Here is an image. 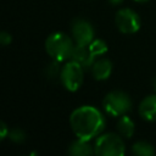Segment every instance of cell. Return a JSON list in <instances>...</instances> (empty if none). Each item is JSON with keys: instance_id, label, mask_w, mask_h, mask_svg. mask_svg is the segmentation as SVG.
I'll list each match as a JSON object with an SVG mask.
<instances>
[{"instance_id": "6da1fadb", "label": "cell", "mask_w": 156, "mask_h": 156, "mask_svg": "<svg viewBox=\"0 0 156 156\" xmlns=\"http://www.w3.org/2000/svg\"><path fill=\"white\" fill-rule=\"evenodd\" d=\"M69 124L77 138L91 140L102 132L105 118L94 106H80L71 113Z\"/></svg>"}, {"instance_id": "7a4b0ae2", "label": "cell", "mask_w": 156, "mask_h": 156, "mask_svg": "<svg viewBox=\"0 0 156 156\" xmlns=\"http://www.w3.org/2000/svg\"><path fill=\"white\" fill-rule=\"evenodd\" d=\"M73 49L74 44L72 39L65 33H52L48 37L45 41L46 52L58 62L71 58Z\"/></svg>"}, {"instance_id": "3957f363", "label": "cell", "mask_w": 156, "mask_h": 156, "mask_svg": "<svg viewBox=\"0 0 156 156\" xmlns=\"http://www.w3.org/2000/svg\"><path fill=\"white\" fill-rule=\"evenodd\" d=\"M94 151L101 156H122L124 154V143L117 134L106 133L96 139Z\"/></svg>"}, {"instance_id": "277c9868", "label": "cell", "mask_w": 156, "mask_h": 156, "mask_svg": "<svg viewBox=\"0 0 156 156\" xmlns=\"http://www.w3.org/2000/svg\"><path fill=\"white\" fill-rule=\"evenodd\" d=\"M105 111L111 116H123L132 108L130 98L121 90L110 91L102 101Z\"/></svg>"}, {"instance_id": "5b68a950", "label": "cell", "mask_w": 156, "mask_h": 156, "mask_svg": "<svg viewBox=\"0 0 156 156\" xmlns=\"http://www.w3.org/2000/svg\"><path fill=\"white\" fill-rule=\"evenodd\" d=\"M60 80L68 91H77L83 83V67L71 60L61 68Z\"/></svg>"}, {"instance_id": "8992f818", "label": "cell", "mask_w": 156, "mask_h": 156, "mask_svg": "<svg viewBox=\"0 0 156 156\" xmlns=\"http://www.w3.org/2000/svg\"><path fill=\"white\" fill-rule=\"evenodd\" d=\"M116 26L124 34L136 33L140 28V18L130 9H122L116 13Z\"/></svg>"}, {"instance_id": "52a82bcc", "label": "cell", "mask_w": 156, "mask_h": 156, "mask_svg": "<svg viewBox=\"0 0 156 156\" xmlns=\"http://www.w3.org/2000/svg\"><path fill=\"white\" fill-rule=\"evenodd\" d=\"M72 37L77 45H89L94 40L93 26L82 18H77L72 22Z\"/></svg>"}, {"instance_id": "ba28073f", "label": "cell", "mask_w": 156, "mask_h": 156, "mask_svg": "<svg viewBox=\"0 0 156 156\" xmlns=\"http://www.w3.org/2000/svg\"><path fill=\"white\" fill-rule=\"evenodd\" d=\"M71 58L73 61H76L77 63H79L83 68H88V67H91L95 57L93 56L88 45H77L76 44Z\"/></svg>"}, {"instance_id": "9c48e42d", "label": "cell", "mask_w": 156, "mask_h": 156, "mask_svg": "<svg viewBox=\"0 0 156 156\" xmlns=\"http://www.w3.org/2000/svg\"><path fill=\"white\" fill-rule=\"evenodd\" d=\"M112 72V63L107 58H99L91 65V73L96 80H105Z\"/></svg>"}, {"instance_id": "30bf717a", "label": "cell", "mask_w": 156, "mask_h": 156, "mask_svg": "<svg viewBox=\"0 0 156 156\" xmlns=\"http://www.w3.org/2000/svg\"><path fill=\"white\" fill-rule=\"evenodd\" d=\"M139 115L146 121H156V95H150L140 102Z\"/></svg>"}, {"instance_id": "8fae6325", "label": "cell", "mask_w": 156, "mask_h": 156, "mask_svg": "<svg viewBox=\"0 0 156 156\" xmlns=\"http://www.w3.org/2000/svg\"><path fill=\"white\" fill-rule=\"evenodd\" d=\"M68 154L73 155V156H88V155H93L95 154L93 146H90L89 140H84L78 138L77 140H74L69 147H68Z\"/></svg>"}, {"instance_id": "7c38bea8", "label": "cell", "mask_w": 156, "mask_h": 156, "mask_svg": "<svg viewBox=\"0 0 156 156\" xmlns=\"http://www.w3.org/2000/svg\"><path fill=\"white\" fill-rule=\"evenodd\" d=\"M117 130L118 133L124 136V138H130L133 134H134V130H135V126H134V122L127 116V115H123L119 117V119L117 121Z\"/></svg>"}, {"instance_id": "4fadbf2b", "label": "cell", "mask_w": 156, "mask_h": 156, "mask_svg": "<svg viewBox=\"0 0 156 156\" xmlns=\"http://www.w3.org/2000/svg\"><path fill=\"white\" fill-rule=\"evenodd\" d=\"M132 150L135 155H139V156H152L155 154L154 146L146 141H136L133 145Z\"/></svg>"}, {"instance_id": "5bb4252c", "label": "cell", "mask_w": 156, "mask_h": 156, "mask_svg": "<svg viewBox=\"0 0 156 156\" xmlns=\"http://www.w3.org/2000/svg\"><path fill=\"white\" fill-rule=\"evenodd\" d=\"M88 46H89V49H90V51H91L94 57L104 55L107 51V49H108L107 44L104 40H101V39H94Z\"/></svg>"}, {"instance_id": "9a60e30c", "label": "cell", "mask_w": 156, "mask_h": 156, "mask_svg": "<svg viewBox=\"0 0 156 156\" xmlns=\"http://www.w3.org/2000/svg\"><path fill=\"white\" fill-rule=\"evenodd\" d=\"M58 63H60L58 61L54 60V62H51V63H49V65L46 66V68H45V73H46V77H48V78L54 79V78H56L57 76L60 77L61 68H60V65H58Z\"/></svg>"}, {"instance_id": "2e32d148", "label": "cell", "mask_w": 156, "mask_h": 156, "mask_svg": "<svg viewBox=\"0 0 156 156\" xmlns=\"http://www.w3.org/2000/svg\"><path fill=\"white\" fill-rule=\"evenodd\" d=\"M9 138L15 143H23L26 140V134L20 128H13L9 132Z\"/></svg>"}, {"instance_id": "e0dca14e", "label": "cell", "mask_w": 156, "mask_h": 156, "mask_svg": "<svg viewBox=\"0 0 156 156\" xmlns=\"http://www.w3.org/2000/svg\"><path fill=\"white\" fill-rule=\"evenodd\" d=\"M11 40H12V37H11L10 33H7V32H1L0 33V43L2 45H9L11 43Z\"/></svg>"}, {"instance_id": "ac0fdd59", "label": "cell", "mask_w": 156, "mask_h": 156, "mask_svg": "<svg viewBox=\"0 0 156 156\" xmlns=\"http://www.w3.org/2000/svg\"><path fill=\"white\" fill-rule=\"evenodd\" d=\"M9 128L6 127V124L4 123V122H1L0 123V139H4V138H6L7 135H9Z\"/></svg>"}, {"instance_id": "d6986e66", "label": "cell", "mask_w": 156, "mask_h": 156, "mask_svg": "<svg viewBox=\"0 0 156 156\" xmlns=\"http://www.w3.org/2000/svg\"><path fill=\"white\" fill-rule=\"evenodd\" d=\"M123 0H110V2L111 4H113V5H118V4H121Z\"/></svg>"}, {"instance_id": "ffe728a7", "label": "cell", "mask_w": 156, "mask_h": 156, "mask_svg": "<svg viewBox=\"0 0 156 156\" xmlns=\"http://www.w3.org/2000/svg\"><path fill=\"white\" fill-rule=\"evenodd\" d=\"M154 89H155V91H156V78L154 79Z\"/></svg>"}, {"instance_id": "44dd1931", "label": "cell", "mask_w": 156, "mask_h": 156, "mask_svg": "<svg viewBox=\"0 0 156 156\" xmlns=\"http://www.w3.org/2000/svg\"><path fill=\"white\" fill-rule=\"evenodd\" d=\"M134 1H138V2H144V1H147V0H134Z\"/></svg>"}]
</instances>
